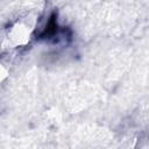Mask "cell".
I'll use <instances>...</instances> for the list:
<instances>
[{
  "instance_id": "6da1fadb",
  "label": "cell",
  "mask_w": 149,
  "mask_h": 149,
  "mask_svg": "<svg viewBox=\"0 0 149 149\" xmlns=\"http://www.w3.org/2000/svg\"><path fill=\"white\" fill-rule=\"evenodd\" d=\"M31 38V29L23 22L14 23L8 31V41L13 48L28 44Z\"/></svg>"
}]
</instances>
